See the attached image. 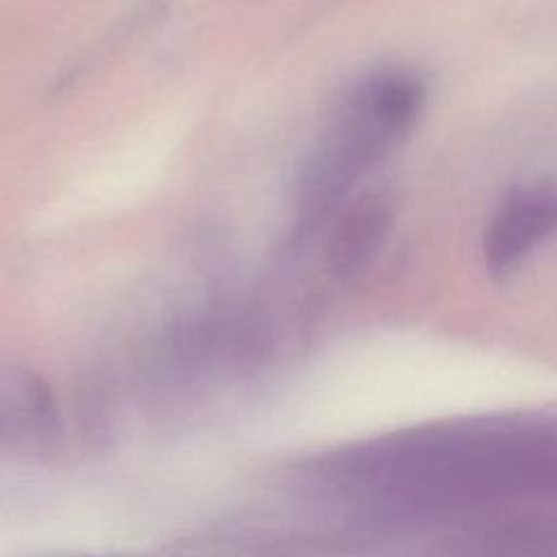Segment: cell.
Instances as JSON below:
<instances>
[{
    "instance_id": "1",
    "label": "cell",
    "mask_w": 557,
    "mask_h": 557,
    "mask_svg": "<svg viewBox=\"0 0 557 557\" xmlns=\"http://www.w3.org/2000/svg\"><path fill=\"white\" fill-rule=\"evenodd\" d=\"M420 107L422 87L405 72H381L361 81L300 168V218L311 222L329 213L352 183L409 133Z\"/></svg>"
},
{
    "instance_id": "2",
    "label": "cell",
    "mask_w": 557,
    "mask_h": 557,
    "mask_svg": "<svg viewBox=\"0 0 557 557\" xmlns=\"http://www.w3.org/2000/svg\"><path fill=\"white\" fill-rule=\"evenodd\" d=\"M557 194L544 187L511 191L492 215L483 252L492 274L505 276L555 228Z\"/></svg>"
},
{
    "instance_id": "3",
    "label": "cell",
    "mask_w": 557,
    "mask_h": 557,
    "mask_svg": "<svg viewBox=\"0 0 557 557\" xmlns=\"http://www.w3.org/2000/svg\"><path fill=\"white\" fill-rule=\"evenodd\" d=\"M389 209L381 198L355 200L337 220L329 239V261L342 276L361 272L379 252L387 228Z\"/></svg>"
}]
</instances>
